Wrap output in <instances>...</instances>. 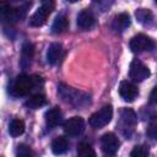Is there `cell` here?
Returning a JSON list of instances; mask_svg holds the SVG:
<instances>
[{"label":"cell","instance_id":"1","mask_svg":"<svg viewBox=\"0 0 157 157\" xmlns=\"http://www.w3.org/2000/svg\"><path fill=\"white\" fill-rule=\"evenodd\" d=\"M43 86V78L40 76H28V75H18L11 87H10V92L13 97H23L29 94V92H32L34 88H39Z\"/></svg>","mask_w":157,"mask_h":157},{"label":"cell","instance_id":"2","mask_svg":"<svg viewBox=\"0 0 157 157\" xmlns=\"http://www.w3.org/2000/svg\"><path fill=\"white\" fill-rule=\"evenodd\" d=\"M58 93L64 102L70 103L76 108L86 107L87 104H90V96H87L83 92L76 91L72 87L65 86L63 83L58 86Z\"/></svg>","mask_w":157,"mask_h":157},{"label":"cell","instance_id":"3","mask_svg":"<svg viewBox=\"0 0 157 157\" xmlns=\"http://www.w3.org/2000/svg\"><path fill=\"white\" fill-rule=\"evenodd\" d=\"M40 7L37 9V11L31 16L29 18V26L32 27H40L47 22L48 16L52 13V11L55 7V0H40Z\"/></svg>","mask_w":157,"mask_h":157},{"label":"cell","instance_id":"4","mask_svg":"<svg viewBox=\"0 0 157 157\" xmlns=\"http://www.w3.org/2000/svg\"><path fill=\"white\" fill-rule=\"evenodd\" d=\"M113 118V107L110 104L102 107L99 110L93 113L90 118V125L93 129H102L107 124L110 123Z\"/></svg>","mask_w":157,"mask_h":157},{"label":"cell","instance_id":"5","mask_svg":"<svg viewBox=\"0 0 157 157\" xmlns=\"http://www.w3.org/2000/svg\"><path fill=\"white\" fill-rule=\"evenodd\" d=\"M150 70L148 67L140 61L139 59H134L130 63V67H129V77L135 81V82H141L144 80H146L150 76Z\"/></svg>","mask_w":157,"mask_h":157},{"label":"cell","instance_id":"6","mask_svg":"<svg viewBox=\"0 0 157 157\" xmlns=\"http://www.w3.org/2000/svg\"><path fill=\"white\" fill-rule=\"evenodd\" d=\"M129 45H130L131 52H134V53H142V52H146V50H151L155 47V43L146 34L139 33V34L134 36L130 39Z\"/></svg>","mask_w":157,"mask_h":157},{"label":"cell","instance_id":"7","mask_svg":"<svg viewBox=\"0 0 157 157\" xmlns=\"http://www.w3.org/2000/svg\"><path fill=\"white\" fill-rule=\"evenodd\" d=\"M120 146V141L113 132H105L101 137V148L104 155L107 156H114Z\"/></svg>","mask_w":157,"mask_h":157},{"label":"cell","instance_id":"8","mask_svg":"<svg viewBox=\"0 0 157 157\" xmlns=\"http://www.w3.org/2000/svg\"><path fill=\"white\" fill-rule=\"evenodd\" d=\"M63 129L65 135L67 136H71V137L80 136L85 130V120L81 117H72L64 123Z\"/></svg>","mask_w":157,"mask_h":157},{"label":"cell","instance_id":"9","mask_svg":"<svg viewBox=\"0 0 157 157\" xmlns=\"http://www.w3.org/2000/svg\"><path fill=\"white\" fill-rule=\"evenodd\" d=\"M137 123V117L135 114V112L130 108H123L120 110V129L125 135H130V132L128 130H132L134 126Z\"/></svg>","mask_w":157,"mask_h":157},{"label":"cell","instance_id":"10","mask_svg":"<svg viewBox=\"0 0 157 157\" xmlns=\"http://www.w3.org/2000/svg\"><path fill=\"white\" fill-rule=\"evenodd\" d=\"M77 27L81 31H90L96 25V17L93 12L88 9H83L78 15H77Z\"/></svg>","mask_w":157,"mask_h":157},{"label":"cell","instance_id":"11","mask_svg":"<svg viewBox=\"0 0 157 157\" xmlns=\"http://www.w3.org/2000/svg\"><path fill=\"white\" fill-rule=\"evenodd\" d=\"M119 94L125 102H134L139 96V90L132 82L124 80L119 85Z\"/></svg>","mask_w":157,"mask_h":157},{"label":"cell","instance_id":"12","mask_svg":"<svg viewBox=\"0 0 157 157\" xmlns=\"http://www.w3.org/2000/svg\"><path fill=\"white\" fill-rule=\"evenodd\" d=\"M0 15H1L2 22H7V23H13V22L21 20L20 13H18V10L17 9H13L12 6H10V4H7L5 0H1Z\"/></svg>","mask_w":157,"mask_h":157},{"label":"cell","instance_id":"13","mask_svg":"<svg viewBox=\"0 0 157 157\" xmlns=\"http://www.w3.org/2000/svg\"><path fill=\"white\" fill-rule=\"evenodd\" d=\"M130 23H131V20H130L129 13L121 12V13L117 15L113 18V21H112V28H113L114 32L121 33V32H124L130 26Z\"/></svg>","mask_w":157,"mask_h":157},{"label":"cell","instance_id":"14","mask_svg":"<svg viewBox=\"0 0 157 157\" xmlns=\"http://www.w3.org/2000/svg\"><path fill=\"white\" fill-rule=\"evenodd\" d=\"M44 119H45L47 125L53 129V128H56L63 121V113L58 107H53L45 112Z\"/></svg>","mask_w":157,"mask_h":157},{"label":"cell","instance_id":"15","mask_svg":"<svg viewBox=\"0 0 157 157\" xmlns=\"http://www.w3.org/2000/svg\"><path fill=\"white\" fill-rule=\"evenodd\" d=\"M33 55H34V47H33V44L29 43V42L23 43L22 49H21V60H20V65H21L23 69H27L28 66H31Z\"/></svg>","mask_w":157,"mask_h":157},{"label":"cell","instance_id":"16","mask_svg":"<svg viewBox=\"0 0 157 157\" xmlns=\"http://www.w3.org/2000/svg\"><path fill=\"white\" fill-rule=\"evenodd\" d=\"M61 53H63L61 44L60 43H52L47 50V63L49 65H55L60 60Z\"/></svg>","mask_w":157,"mask_h":157},{"label":"cell","instance_id":"17","mask_svg":"<svg viewBox=\"0 0 157 157\" xmlns=\"http://www.w3.org/2000/svg\"><path fill=\"white\" fill-rule=\"evenodd\" d=\"M69 28V20L64 13H60L55 17L53 25H52V32L55 34L64 33Z\"/></svg>","mask_w":157,"mask_h":157},{"label":"cell","instance_id":"18","mask_svg":"<svg viewBox=\"0 0 157 157\" xmlns=\"http://www.w3.org/2000/svg\"><path fill=\"white\" fill-rule=\"evenodd\" d=\"M69 142L64 136H58L52 141V151L54 155H63L67 151Z\"/></svg>","mask_w":157,"mask_h":157},{"label":"cell","instance_id":"19","mask_svg":"<svg viewBox=\"0 0 157 157\" xmlns=\"http://www.w3.org/2000/svg\"><path fill=\"white\" fill-rule=\"evenodd\" d=\"M26 107H28L29 109H38L43 105L47 104V98L44 94L42 93H34L32 94L27 101H26Z\"/></svg>","mask_w":157,"mask_h":157},{"label":"cell","instance_id":"20","mask_svg":"<svg viewBox=\"0 0 157 157\" xmlns=\"http://www.w3.org/2000/svg\"><path fill=\"white\" fill-rule=\"evenodd\" d=\"M25 123L21 119H12L9 125V134L12 137H17L25 132Z\"/></svg>","mask_w":157,"mask_h":157},{"label":"cell","instance_id":"21","mask_svg":"<svg viewBox=\"0 0 157 157\" xmlns=\"http://www.w3.org/2000/svg\"><path fill=\"white\" fill-rule=\"evenodd\" d=\"M135 16H136V20L145 26L152 23L153 21V13L148 9H137L135 11Z\"/></svg>","mask_w":157,"mask_h":157},{"label":"cell","instance_id":"22","mask_svg":"<svg viewBox=\"0 0 157 157\" xmlns=\"http://www.w3.org/2000/svg\"><path fill=\"white\" fill-rule=\"evenodd\" d=\"M77 155L78 156H82V157H88V156H92L94 157L96 156V151L92 148V146L87 142H81L78 144L77 146Z\"/></svg>","mask_w":157,"mask_h":157},{"label":"cell","instance_id":"23","mask_svg":"<svg viewBox=\"0 0 157 157\" xmlns=\"http://www.w3.org/2000/svg\"><path fill=\"white\" fill-rule=\"evenodd\" d=\"M148 153H150L148 146H146V145H139V146H135L132 148V151L130 152V156L131 157H145Z\"/></svg>","mask_w":157,"mask_h":157},{"label":"cell","instance_id":"24","mask_svg":"<svg viewBox=\"0 0 157 157\" xmlns=\"http://www.w3.org/2000/svg\"><path fill=\"white\" fill-rule=\"evenodd\" d=\"M16 156H20V157H29V156H33V151L31 150L29 146L25 145V144H21L16 147V151H15Z\"/></svg>","mask_w":157,"mask_h":157},{"label":"cell","instance_id":"25","mask_svg":"<svg viewBox=\"0 0 157 157\" xmlns=\"http://www.w3.org/2000/svg\"><path fill=\"white\" fill-rule=\"evenodd\" d=\"M114 2V0H94L93 1V4L103 12V11H107L110 6H112V4Z\"/></svg>","mask_w":157,"mask_h":157},{"label":"cell","instance_id":"26","mask_svg":"<svg viewBox=\"0 0 157 157\" xmlns=\"http://www.w3.org/2000/svg\"><path fill=\"white\" fill-rule=\"evenodd\" d=\"M146 134H147V136H148L150 139H152V140H157V123L151 124V125L147 128Z\"/></svg>","mask_w":157,"mask_h":157},{"label":"cell","instance_id":"27","mask_svg":"<svg viewBox=\"0 0 157 157\" xmlns=\"http://www.w3.org/2000/svg\"><path fill=\"white\" fill-rule=\"evenodd\" d=\"M150 102L151 103H157V87H155L150 94Z\"/></svg>","mask_w":157,"mask_h":157},{"label":"cell","instance_id":"28","mask_svg":"<svg viewBox=\"0 0 157 157\" xmlns=\"http://www.w3.org/2000/svg\"><path fill=\"white\" fill-rule=\"evenodd\" d=\"M69 2H77V1H80V0H67Z\"/></svg>","mask_w":157,"mask_h":157},{"label":"cell","instance_id":"29","mask_svg":"<svg viewBox=\"0 0 157 157\" xmlns=\"http://www.w3.org/2000/svg\"><path fill=\"white\" fill-rule=\"evenodd\" d=\"M155 1H156V4H157V0H155Z\"/></svg>","mask_w":157,"mask_h":157},{"label":"cell","instance_id":"30","mask_svg":"<svg viewBox=\"0 0 157 157\" xmlns=\"http://www.w3.org/2000/svg\"><path fill=\"white\" fill-rule=\"evenodd\" d=\"M16 1H20V0H16Z\"/></svg>","mask_w":157,"mask_h":157}]
</instances>
